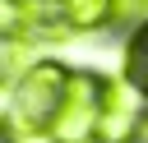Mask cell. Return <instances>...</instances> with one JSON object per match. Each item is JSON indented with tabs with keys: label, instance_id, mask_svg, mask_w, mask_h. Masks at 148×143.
Instances as JSON below:
<instances>
[{
	"label": "cell",
	"instance_id": "cell-2",
	"mask_svg": "<svg viewBox=\"0 0 148 143\" xmlns=\"http://www.w3.org/2000/svg\"><path fill=\"white\" fill-rule=\"evenodd\" d=\"M102 88H106V78H97L88 69H74L69 74V92H65V106H60V115L51 125V143H92L97 138Z\"/></svg>",
	"mask_w": 148,
	"mask_h": 143
},
{
	"label": "cell",
	"instance_id": "cell-5",
	"mask_svg": "<svg viewBox=\"0 0 148 143\" xmlns=\"http://www.w3.org/2000/svg\"><path fill=\"white\" fill-rule=\"evenodd\" d=\"M125 78L148 97V18L134 23V32L125 42Z\"/></svg>",
	"mask_w": 148,
	"mask_h": 143
},
{
	"label": "cell",
	"instance_id": "cell-3",
	"mask_svg": "<svg viewBox=\"0 0 148 143\" xmlns=\"http://www.w3.org/2000/svg\"><path fill=\"white\" fill-rule=\"evenodd\" d=\"M0 14L9 42H65L74 32L65 0H0Z\"/></svg>",
	"mask_w": 148,
	"mask_h": 143
},
{
	"label": "cell",
	"instance_id": "cell-4",
	"mask_svg": "<svg viewBox=\"0 0 148 143\" xmlns=\"http://www.w3.org/2000/svg\"><path fill=\"white\" fill-rule=\"evenodd\" d=\"M139 88L130 78H106L102 88V125H97V143H130L134 125H139Z\"/></svg>",
	"mask_w": 148,
	"mask_h": 143
},
{
	"label": "cell",
	"instance_id": "cell-6",
	"mask_svg": "<svg viewBox=\"0 0 148 143\" xmlns=\"http://www.w3.org/2000/svg\"><path fill=\"white\" fill-rule=\"evenodd\" d=\"M69 18H74V32H88V28H106L116 18V0H65Z\"/></svg>",
	"mask_w": 148,
	"mask_h": 143
},
{
	"label": "cell",
	"instance_id": "cell-1",
	"mask_svg": "<svg viewBox=\"0 0 148 143\" xmlns=\"http://www.w3.org/2000/svg\"><path fill=\"white\" fill-rule=\"evenodd\" d=\"M69 74L60 60H32L18 83L9 88V125L23 134V138H51V125L65 106V92H69Z\"/></svg>",
	"mask_w": 148,
	"mask_h": 143
}]
</instances>
